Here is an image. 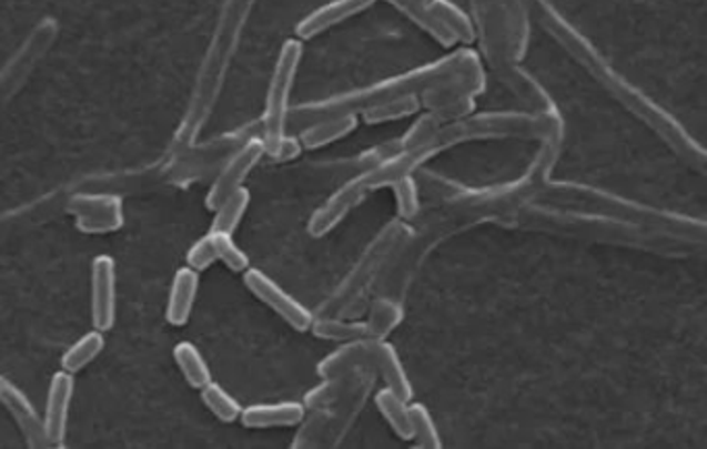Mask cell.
<instances>
[{"label":"cell","mask_w":707,"mask_h":449,"mask_svg":"<svg viewBox=\"0 0 707 449\" xmlns=\"http://www.w3.org/2000/svg\"><path fill=\"white\" fill-rule=\"evenodd\" d=\"M0 404L7 408V412L11 415V419L16 420L21 437L26 439V443L30 448H50V439H48L47 427L42 415H38V410L33 408L30 398L17 388L13 381H9L7 377L0 375Z\"/></svg>","instance_id":"obj_10"},{"label":"cell","mask_w":707,"mask_h":449,"mask_svg":"<svg viewBox=\"0 0 707 449\" xmlns=\"http://www.w3.org/2000/svg\"><path fill=\"white\" fill-rule=\"evenodd\" d=\"M104 346H107L104 331H98V329L88 331L64 350L61 367L64 371L73 373V375L83 371L88 365H92L95 358L102 355Z\"/></svg>","instance_id":"obj_24"},{"label":"cell","mask_w":707,"mask_h":449,"mask_svg":"<svg viewBox=\"0 0 707 449\" xmlns=\"http://www.w3.org/2000/svg\"><path fill=\"white\" fill-rule=\"evenodd\" d=\"M370 367L384 381L386 388L393 389V391H396L398 396H403L410 402L413 400V386H411L410 375L405 371V365H403L401 355H398L393 341L376 340L374 338Z\"/></svg>","instance_id":"obj_15"},{"label":"cell","mask_w":707,"mask_h":449,"mask_svg":"<svg viewBox=\"0 0 707 449\" xmlns=\"http://www.w3.org/2000/svg\"><path fill=\"white\" fill-rule=\"evenodd\" d=\"M357 126H360V114L329 116V119H320V121L301 126V133L297 137L303 150H320L324 145H331L334 141L351 135Z\"/></svg>","instance_id":"obj_17"},{"label":"cell","mask_w":707,"mask_h":449,"mask_svg":"<svg viewBox=\"0 0 707 449\" xmlns=\"http://www.w3.org/2000/svg\"><path fill=\"white\" fill-rule=\"evenodd\" d=\"M216 264V251H214V243H212V236L210 233L202 236L200 241H195L191 248L188 251V267H191L193 272L202 274L205 269H210L212 265Z\"/></svg>","instance_id":"obj_34"},{"label":"cell","mask_w":707,"mask_h":449,"mask_svg":"<svg viewBox=\"0 0 707 449\" xmlns=\"http://www.w3.org/2000/svg\"><path fill=\"white\" fill-rule=\"evenodd\" d=\"M411 2H420V4H425L427 0H411Z\"/></svg>","instance_id":"obj_36"},{"label":"cell","mask_w":707,"mask_h":449,"mask_svg":"<svg viewBox=\"0 0 707 449\" xmlns=\"http://www.w3.org/2000/svg\"><path fill=\"white\" fill-rule=\"evenodd\" d=\"M299 431L291 448H317L324 446V439L331 427V408L329 410H307L305 419L297 425Z\"/></svg>","instance_id":"obj_30"},{"label":"cell","mask_w":707,"mask_h":449,"mask_svg":"<svg viewBox=\"0 0 707 449\" xmlns=\"http://www.w3.org/2000/svg\"><path fill=\"white\" fill-rule=\"evenodd\" d=\"M92 326L109 331L117 322V264L111 255H98L90 272Z\"/></svg>","instance_id":"obj_9"},{"label":"cell","mask_w":707,"mask_h":449,"mask_svg":"<svg viewBox=\"0 0 707 449\" xmlns=\"http://www.w3.org/2000/svg\"><path fill=\"white\" fill-rule=\"evenodd\" d=\"M210 236H212L214 251H216V262H221L226 269H231L235 274H243L252 265L248 253L236 245L233 234L212 233L210 231Z\"/></svg>","instance_id":"obj_33"},{"label":"cell","mask_w":707,"mask_h":449,"mask_svg":"<svg viewBox=\"0 0 707 449\" xmlns=\"http://www.w3.org/2000/svg\"><path fill=\"white\" fill-rule=\"evenodd\" d=\"M372 348H374V338L341 341L336 350H332L331 355H326L317 363L315 373L320 379H329V377H343L362 369H372L370 367Z\"/></svg>","instance_id":"obj_13"},{"label":"cell","mask_w":707,"mask_h":449,"mask_svg":"<svg viewBox=\"0 0 707 449\" xmlns=\"http://www.w3.org/2000/svg\"><path fill=\"white\" fill-rule=\"evenodd\" d=\"M200 396H202L205 408L221 422H236L239 420L243 406L239 404L231 391H226L214 379L200 389Z\"/></svg>","instance_id":"obj_28"},{"label":"cell","mask_w":707,"mask_h":449,"mask_svg":"<svg viewBox=\"0 0 707 449\" xmlns=\"http://www.w3.org/2000/svg\"><path fill=\"white\" fill-rule=\"evenodd\" d=\"M542 126L544 123H539V119L527 114H469L456 123L444 124L430 147L432 152H438L456 141L473 137H535Z\"/></svg>","instance_id":"obj_4"},{"label":"cell","mask_w":707,"mask_h":449,"mask_svg":"<svg viewBox=\"0 0 707 449\" xmlns=\"http://www.w3.org/2000/svg\"><path fill=\"white\" fill-rule=\"evenodd\" d=\"M376 0H331L317 7L310 16L303 17L295 28V35L301 42L314 40L320 33L341 25L351 17L362 16Z\"/></svg>","instance_id":"obj_12"},{"label":"cell","mask_w":707,"mask_h":449,"mask_svg":"<svg viewBox=\"0 0 707 449\" xmlns=\"http://www.w3.org/2000/svg\"><path fill=\"white\" fill-rule=\"evenodd\" d=\"M407 226L403 222H391L382 233L372 241V245L365 248L360 262L353 265V269L346 274V278L339 284V288L332 293L314 315H334L341 313L346 303L353 298H362L363 293L372 286V279L377 272L388 262L394 248L398 247L405 238Z\"/></svg>","instance_id":"obj_3"},{"label":"cell","mask_w":707,"mask_h":449,"mask_svg":"<svg viewBox=\"0 0 707 449\" xmlns=\"http://www.w3.org/2000/svg\"><path fill=\"white\" fill-rule=\"evenodd\" d=\"M243 284L260 303H264L267 309L274 310L286 326L293 327L295 331H310L314 313L303 303H299L291 293H286L276 279L270 278L262 269L250 265L243 272Z\"/></svg>","instance_id":"obj_6"},{"label":"cell","mask_w":707,"mask_h":449,"mask_svg":"<svg viewBox=\"0 0 707 449\" xmlns=\"http://www.w3.org/2000/svg\"><path fill=\"white\" fill-rule=\"evenodd\" d=\"M388 4H393L396 11H401L403 16L413 21L420 30L425 31L430 38H434L441 47L453 48L458 44L455 35L442 25L441 19L434 16L425 4L420 2H411V0H386Z\"/></svg>","instance_id":"obj_21"},{"label":"cell","mask_w":707,"mask_h":449,"mask_svg":"<svg viewBox=\"0 0 707 449\" xmlns=\"http://www.w3.org/2000/svg\"><path fill=\"white\" fill-rule=\"evenodd\" d=\"M303 402L252 404L241 408L239 420L248 429H289L305 419Z\"/></svg>","instance_id":"obj_14"},{"label":"cell","mask_w":707,"mask_h":449,"mask_svg":"<svg viewBox=\"0 0 707 449\" xmlns=\"http://www.w3.org/2000/svg\"><path fill=\"white\" fill-rule=\"evenodd\" d=\"M301 59H303V42L297 38L286 40L279 52L272 78L267 83L266 106L262 114V140L266 150L276 145L286 135L291 93L295 88Z\"/></svg>","instance_id":"obj_2"},{"label":"cell","mask_w":707,"mask_h":449,"mask_svg":"<svg viewBox=\"0 0 707 449\" xmlns=\"http://www.w3.org/2000/svg\"><path fill=\"white\" fill-rule=\"evenodd\" d=\"M420 110H422L420 95L410 93V95H398V98L388 100V102H382V104H376V106L362 110L360 116H362L363 123L382 124L391 123V121H401V119H407V116H415Z\"/></svg>","instance_id":"obj_25"},{"label":"cell","mask_w":707,"mask_h":449,"mask_svg":"<svg viewBox=\"0 0 707 449\" xmlns=\"http://www.w3.org/2000/svg\"><path fill=\"white\" fill-rule=\"evenodd\" d=\"M73 394H75V375L73 373L61 369L50 377L47 408H44L42 419H44L48 439L52 446H63L67 427H69V412H71Z\"/></svg>","instance_id":"obj_11"},{"label":"cell","mask_w":707,"mask_h":449,"mask_svg":"<svg viewBox=\"0 0 707 449\" xmlns=\"http://www.w3.org/2000/svg\"><path fill=\"white\" fill-rule=\"evenodd\" d=\"M425 7L441 19L446 31L455 35L456 42L472 44L475 40V28H473L472 17L467 16L463 9H458L451 0H427Z\"/></svg>","instance_id":"obj_26"},{"label":"cell","mask_w":707,"mask_h":449,"mask_svg":"<svg viewBox=\"0 0 707 449\" xmlns=\"http://www.w3.org/2000/svg\"><path fill=\"white\" fill-rule=\"evenodd\" d=\"M250 203H252V193L245 186H241V188L233 191L231 195H226L214 207V220H212L210 231L224 234L235 233L241 220L245 216V212H248V207H250Z\"/></svg>","instance_id":"obj_23"},{"label":"cell","mask_w":707,"mask_h":449,"mask_svg":"<svg viewBox=\"0 0 707 449\" xmlns=\"http://www.w3.org/2000/svg\"><path fill=\"white\" fill-rule=\"evenodd\" d=\"M362 371L349 373L343 377H329V379H322L320 386L310 389L305 396H303V406L305 410H329L334 404H339L341 398H345L346 391L353 388L360 379H362Z\"/></svg>","instance_id":"obj_20"},{"label":"cell","mask_w":707,"mask_h":449,"mask_svg":"<svg viewBox=\"0 0 707 449\" xmlns=\"http://www.w3.org/2000/svg\"><path fill=\"white\" fill-rule=\"evenodd\" d=\"M266 155V145L262 135H252L250 140L243 141L235 152H231V155L226 157V162L222 164L221 171L216 174L214 183L208 191V197H205V205L210 210H214L219 203L231 195L236 188H241L245 178L250 176V172L257 166V162Z\"/></svg>","instance_id":"obj_7"},{"label":"cell","mask_w":707,"mask_h":449,"mask_svg":"<svg viewBox=\"0 0 707 449\" xmlns=\"http://www.w3.org/2000/svg\"><path fill=\"white\" fill-rule=\"evenodd\" d=\"M67 210L81 233L109 234L123 228V202L117 195H75Z\"/></svg>","instance_id":"obj_8"},{"label":"cell","mask_w":707,"mask_h":449,"mask_svg":"<svg viewBox=\"0 0 707 449\" xmlns=\"http://www.w3.org/2000/svg\"><path fill=\"white\" fill-rule=\"evenodd\" d=\"M310 331L315 338L329 341H349L357 338H370V329L365 322L343 317L339 313L334 315H314V322Z\"/></svg>","instance_id":"obj_19"},{"label":"cell","mask_w":707,"mask_h":449,"mask_svg":"<svg viewBox=\"0 0 707 449\" xmlns=\"http://www.w3.org/2000/svg\"><path fill=\"white\" fill-rule=\"evenodd\" d=\"M376 402L377 412L382 415V419L386 420V425L391 427L401 441H411L413 439V427H411L410 400H405L403 396H398L391 388H380L372 396Z\"/></svg>","instance_id":"obj_18"},{"label":"cell","mask_w":707,"mask_h":449,"mask_svg":"<svg viewBox=\"0 0 707 449\" xmlns=\"http://www.w3.org/2000/svg\"><path fill=\"white\" fill-rule=\"evenodd\" d=\"M301 152H303V145H301L297 135H289V133L276 145H272L270 150H266V154L270 157H274V160H279V162L295 160Z\"/></svg>","instance_id":"obj_35"},{"label":"cell","mask_w":707,"mask_h":449,"mask_svg":"<svg viewBox=\"0 0 707 449\" xmlns=\"http://www.w3.org/2000/svg\"><path fill=\"white\" fill-rule=\"evenodd\" d=\"M442 126L444 123L438 119V114L434 110H427L425 114H422V119H417L415 123L411 124L410 131L401 140V150H415V147H424V145L430 147Z\"/></svg>","instance_id":"obj_32"},{"label":"cell","mask_w":707,"mask_h":449,"mask_svg":"<svg viewBox=\"0 0 707 449\" xmlns=\"http://www.w3.org/2000/svg\"><path fill=\"white\" fill-rule=\"evenodd\" d=\"M198 293H200V274L193 272L188 265L176 269L173 282H171L169 300H166V315H164L171 326H188L193 307H195Z\"/></svg>","instance_id":"obj_16"},{"label":"cell","mask_w":707,"mask_h":449,"mask_svg":"<svg viewBox=\"0 0 707 449\" xmlns=\"http://www.w3.org/2000/svg\"><path fill=\"white\" fill-rule=\"evenodd\" d=\"M475 64H479V59L472 48L453 50L451 54L442 57L438 61L424 64L420 69H413L410 73H401L394 78L382 79L367 88L336 93V95L317 100V102L295 106L289 112V123H293L295 126H305V124L314 123L320 119H329V116L360 114L362 110L388 102L398 95L424 92L425 88L438 83L442 79L456 75L461 71H467Z\"/></svg>","instance_id":"obj_1"},{"label":"cell","mask_w":707,"mask_h":449,"mask_svg":"<svg viewBox=\"0 0 707 449\" xmlns=\"http://www.w3.org/2000/svg\"><path fill=\"white\" fill-rule=\"evenodd\" d=\"M372 191H377L372 169L363 171L362 174L346 181L345 185L339 186L310 217V222H307L310 236L322 238V236L332 233Z\"/></svg>","instance_id":"obj_5"},{"label":"cell","mask_w":707,"mask_h":449,"mask_svg":"<svg viewBox=\"0 0 707 449\" xmlns=\"http://www.w3.org/2000/svg\"><path fill=\"white\" fill-rule=\"evenodd\" d=\"M411 427H413V439L415 448L441 449L442 437L436 420L432 417L430 408L422 402H410Z\"/></svg>","instance_id":"obj_29"},{"label":"cell","mask_w":707,"mask_h":449,"mask_svg":"<svg viewBox=\"0 0 707 449\" xmlns=\"http://www.w3.org/2000/svg\"><path fill=\"white\" fill-rule=\"evenodd\" d=\"M391 191H393L394 203H396V216L403 222L413 220V217L420 214V186L415 183L413 174H405V176H398L396 181L391 183Z\"/></svg>","instance_id":"obj_31"},{"label":"cell","mask_w":707,"mask_h":449,"mask_svg":"<svg viewBox=\"0 0 707 449\" xmlns=\"http://www.w3.org/2000/svg\"><path fill=\"white\" fill-rule=\"evenodd\" d=\"M173 358L179 371L183 375V379L191 388L202 389L205 384L212 381V371L205 363L204 355L193 341L185 340L174 344Z\"/></svg>","instance_id":"obj_22"},{"label":"cell","mask_w":707,"mask_h":449,"mask_svg":"<svg viewBox=\"0 0 707 449\" xmlns=\"http://www.w3.org/2000/svg\"><path fill=\"white\" fill-rule=\"evenodd\" d=\"M403 322V307L394 303L386 296H377L370 305V317H367V329L370 338L386 340V336L393 331L394 327Z\"/></svg>","instance_id":"obj_27"}]
</instances>
